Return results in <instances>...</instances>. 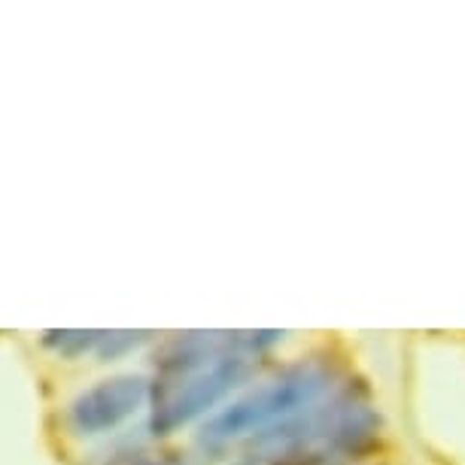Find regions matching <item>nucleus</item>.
I'll use <instances>...</instances> for the list:
<instances>
[{"label":"nucleus","instance_id":"nucleus-1","mask_svg":"<svg viewBox=\"0 0 465 465\" xmlns=\"http://www.w3.org/2000/svg\"><path fill=\"white\" fill-rule=\"evenodd\" d=\"M232 381V359L219 356L213 335L186 331L168 338L149 377L146 435L159 441L210 414Z\"/></svg>","mask_w":465,"mask_h":465},{"label":"nucleus","instance_id":"nucleus-3","mask_svg":"<svg viewBox=\"0 0 465 465\" xmlns=\"http://www.w3.org/2000/svg\"><path fill=\"white\" fill-rule=\"evenodd\" d=\"M104 465H189V460L183 450L159 447L155 438L143 432V438H134V441L122 444L119 450H113Z\"/></svg>","mask_w":465,"mask_h":465},{"label":"nucleus","instance_id":"nucleus-2","mask_svg":"<svg viewBox=\"0 0 465 465\" xmlns=\"http://www.w3.org/2000/svg\"><path fill=\"white\" fill-rule=\"evenodd\" d=\"M149 411L146 374H113L76 392L67 405V426L80 438L119 435L137 414Z\"/></svg>","mask_w":465,"mask_h":465}]
</instances>
